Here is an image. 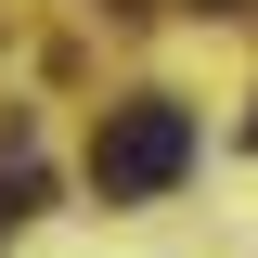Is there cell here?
Returning <instances> with one entry per match:
<instances>
[{"instance_id":"6da1fadb","label":"cell","mask_w":258,"mask_h":258,"mask_svg":"<svg viewBox=\"0 0 258 258\" xmlns=\"http://www.w3.org/2000/svg\"><path fill=\"white\" fill-rule=\"evenodd\" d=\"M194 103L181 91H129V103H103V129H91V194L103 207H155V194H181V168H194Z\"/></svg>"},{"instance_id":"7a4b0ae2","label":"cell","mask_w":258,"mask_h":258,"mask_svg":"<svg viewBox=\"0 0 258 258\" xmlns=\"http://www.w3.org/2000/svg\"><path fill=\"white\" fill-rule=\"evenodd\" d=\"M26 207H39V168H26V155H0V232L26 220Z\"/></svg>"},{"instance_id":"3957f363","label":"cell","mask_w":258,"mask_h":258,"mask_svg":"<svg viewBox=\"0 0 258 258\" xmlns=\"http://www.w3.org/2000/svg\"><path fill=\"white\" fill-rule=\"evenodd\" d=\"M245 142H258V116H245Z\"/></svg>"}]
</instances>
